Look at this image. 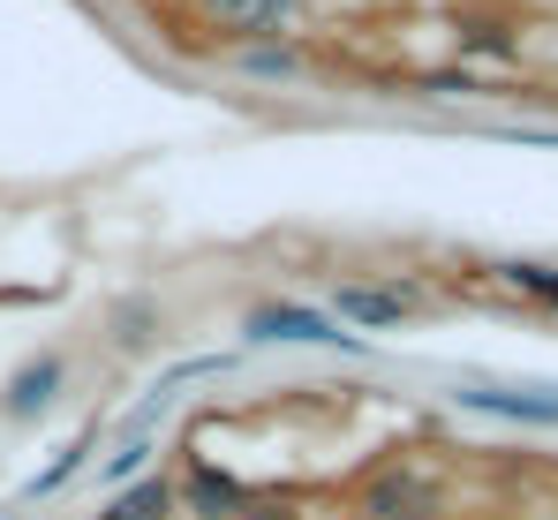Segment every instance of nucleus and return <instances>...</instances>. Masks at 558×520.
<instances>
[{"label":"nucleus","mask_w":558,"mask_h":520,"mask_svg":"<svg viewBox=\"0 0 558 520\" xmlns=\"http://www.w3.org/2000/svg\"><path fill=\"white\" fill-rule=\"evenodd\" d=\"M446 513V483L415 460H392L363 483V520H438Z\"/></svg>","instance_id":"nucleus-1"},{"label":"nucleus","mask_w":558,"mask_h":520,"mask_svg":"<svg viewBox=\"0 0 558 520\" xmlns=\"http://www.w3.org/2000/svg\"><path fill=\"white\" fill-rule=\"evenodd\" d=\"M196 8H204L211 31L250 38V46H272V38H287L302 23V0H196Z\"/></svg>","instance_id":"nucleus-2"},{"label":"nucleus","mask_w":558,"mask_h":520,"mask_svg":"<svg viewBox=\"0 0 558 520\" xmlns=\"http://www.w3.org/2000/svg\"><path fill=\"white\" fill-rule=\"evenodd\" d=\"M174 498H182L196 520H242L257 498H250V483L242 475H227L219 460H189V475L174 483Z\"/></svg>","instance_id":"nucleus-3"},{"label":"nucleus","mask_w":558,"mask_h":520,"mask_svg":"<svg viewBox=\"0 0 558 520\" xmlns=\"http://www.w3.org/2000/svg\"><path fill=\"white\" fill-rule=\"evenodd\" d=\"M69 385V362L61 354H31L15 377H8V392H0V415L8 423H31V415H46L53 408V392Z\"/></svg>","instance_id":"nucleus-4"},{"label":"nucleus","mask_w":558,"mask_h":520,"mask_svg":"<svg viewBox=\"0 0 558 520\" xmlns=\"http://www.w3.org/2000/svg\"><path fill=\"white\" fill-rule=\"evenodd\" d=\"M242 332H250V340H317V347H355V332H340L332 317H317V310H287V302H265V310H250V317H242Z\"/></svg>","instance_id":"nucleus-5"},{"label":"nucleus","mask_w":558,"mask_h":520,"mask_svg":"<svg viewBox=\"0 0 558 520\" xmlns=\"http://www.w3.org/2000/svg\"><path fill=\"white\" fill-rule=\"evenodd\" d=\"M332 310H340L348 325H363V332H392V325L415 317V294H408V287H340Z\"/></svg>","instance_id":"nucleus-6"},{"label":"nucleus","mask_w":558,"mask_h":520,"mask_svg":"<svg viewBox=\"0 0 558 520\" xmlns=\"http://www.w3.org/2000/svg\"><path fill=\"white\" fill-rule=\"evenodd\" d=\"M468 408L506 415V423H558V392H506V385H468Z\"/></svg>","instance_id":"nucleus-7"},{"label":"nucleus","mask_w":558,"mask_h":520,"mask_svg":"<svg viewBox=\"0 0 558 520\" xmlns=\"http://www.w3.org/2000/svg\"><path fill=\"white\" fill-rule=\"evenodd\" d=\"M167 513H174V483L167 475H144L136 491H113L98 520H167Z\"/></svg>","instance_id":"nucleus-8"},{"label":"nucleus","mask_w":558,"mask_h":520,"mask_svg":"<svg viewBox=\"0 0 558 520\" xmlns=\"http://www.w3.org/2000/svg\"><path fill=\"white\" fill-rule=\"evenodd\" d=\"M498 279H506V287H521V294H536V302H551V310H558V271H551V264H498Z\"/></svg>","instance_id":"nucleus-9"},{"label":"nucleus","mask_w":558,"mask_h":520,"mask_svg":"<svg viewBox=\"0 0 558 520\" xmlns=\"http://www.w3.org/2000/svg\"><path fill=\"white\" fill-rule=\"evenodd\" d=\"M234 61H242V69H250V76H294V69H302V61H294V53H287V46H242V53H234Z\"/></svg>","instance_id":"nucleus-10"},{"label":"nucleus","mask_w":558,"mask_h":520,"mask_svg":"<svg viewBox=\"0 0 558 520\" xmlns=\"http://www.w3.org/2000/svg\"><path fill=\"white\" fill-rule=\"evenodd\" d=\"M144 452H151V445H144V437H129V445H121V452L106 460V483H129V475L144 468Z\"/></svg>","instance_id":"nucleus-11"},{"label":"nucleus","mask_w":558,"mask_h":520,"mask_svg":"<svg viewBox=\"0 0 558 520\" xmlns=\"http://www.w3.org/2000/svg\"><path fill=\"white\" fill-rule=\"evenodd\" d=\"M242 520H302V513H294V506H250Z\"/></svg>","instance_id":"nucleus-12"}]
</instances>
